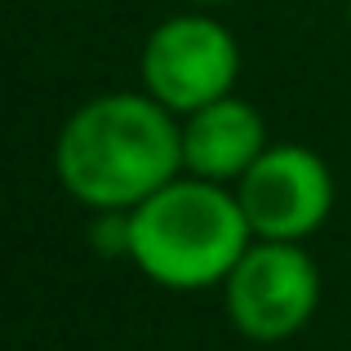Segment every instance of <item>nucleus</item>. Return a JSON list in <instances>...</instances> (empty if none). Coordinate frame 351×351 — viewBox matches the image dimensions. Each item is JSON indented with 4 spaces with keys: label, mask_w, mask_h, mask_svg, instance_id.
Instances as JSON below:
<instances>
[{
    "label": "nucleus",
    "mask_w": 351,
    "mask_h": 351,
    "mask_svg": "<svg viewBox=\"0 0 351 351\" xmlns=\"http://www.w3.org/2000/svg\"><path fill=\"white\" fill-rule=\"evenodd\" d=\"M227 316L249 343H285L320 307V267L293 240H254L223 280Z\"/></svg>",
    "instance_id": "obj_4"
},
{
    "label": "nucleus",
    "mask_w": 351,
    "mask_h": 351,
    "mask_svg": "<svg viewBox=\"0 0 351 351\" xmlns=\"http://www.w3.org/2000/svg\"><path fill=\"white\" fill-rule=\"evenodd\" d=\"M143 89L173 116H191L218 98L236 94L240 80V45L232 27L205 9L173 14L147 36L138 58Z\"/></svg>",
    "instance_id": "obj_3"
},
{
    "label": "nucleus",
    "mask_w": 351,
    "mask_h": 351,
    "mask_svg": "<svg viewBox=\"0 0 351 351\" xmlns=\"http://www.w3.org/2000/svg\"><path fill=\"white\" fill-rule=\"evenodd\" d=\"M53 173L62 191L94 214H129L182 173V116L147 89L98 94L62 120Z\"/></svg>",
    "instance_id": "obj_1"
},
{
    "label": "nucleus",
    "mask_w": 351,
    "mask_h": 351,
    "mask_svg": "<svg viewBox=\"0 0 351 351\" xmlns=\"http://www.w3.org/2000/svg\"><path fill=\"white\" fill-rule=\"evenodd\" d=\"M347 27H351V0H347Z\"/></svg>",
    "instance_id": "obj_9"
},
{
    "label": "nucleus",
    "mask_w": 351,
    "mask_h": 351,
    "mask_svg": "<svg viewBox=\"0 0 351 351\" xmlns=\"http://www.w3.org/2000/svg\"><path fill=\"white\" fill-rule=\"evenodd\" d=\"M129 227H134L129 263L160 289L178 293L223 285L254 245L236 191L191 173H178L169 187L129 209Z\"/></svg>",
    "instance_id": "obj_2"
},
{
    "label": "nucleus",
    "mask_w": 351,
    "mask_h": 351,
    "mask_svg": "<svg viewBox=\"0 0 351 351\" xmlns=\"http://www.w3.org/2000/svg\"><path fill=\"white\" fill-rule=\"evenodd\" d=\"M89 245L103 258H129V245H134V227H129L125 209H112V214H94L89 223Z\"/></svg>",
    "instance_id": "obj_7"
},
{
    "label": "nucleus",
    "mask_w": 351,
    "mask_h": 351,
    "mask_svg": "<svg viewBox=\"0 0 351 351\" xmlns=\"http://www.w3.org/2000/svg\"><path fill=\"white\" fill-rule=\"evenodd\" d=\"M267 147H271V138H267L258 107L236 94L182 116V173H191V178L236 187Z\"/></svg>",
    "instance_id": "obj_6"
},
{
    "label": "nucleus",
    "mask_w": 351,
    "mask_h": 351,
    "mask_svg": "<svg viewBox=\"0 0 351 351\" xmlns=\"http://www.w3.org/2000/svg\"><path fill=\"white\" fill-rule=\"evenodd\" d=\"M191 5H200V9H214V5H232V0H191Z\"/></svg>",
    "instance_id": "obj_8"
},
{
    "label": "nucleus",
    "mask_w": 351,
    "mask_h": 351,
    "mask_svg": "<svg viewBox=\"0 0 351 351\" xmlns=\"http://www.w3.org/2000/svg\"><path fill=\"white\" fill-rule=\"evenodd\" d=\"M232 191L245 209L254 240L302 245L325 227L334 209V173L325 156L302 143H271Z\"/></svg>",
    "instance_id": "obj_5"
}]
</instances>
